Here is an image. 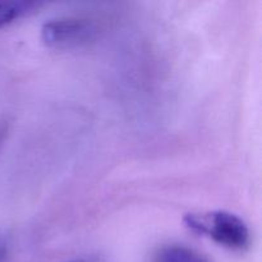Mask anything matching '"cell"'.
Returning a JSON list of instances; mask_svg holds the SVG:
<instances>
[{"mask_svg": "<svg viewBox=\"0 0 262 262\" xmlns=\"http://www.w3.org/2000/svg\"><path fill=\"white\" fill-rule=\"evenodd\" d=\"M184 227L230 250H245L250 246L251 233L247 224L232 212H189L183 217Z\"/></svg>", "mask_w": 262, "mask_h": 262, "instance_id": "6da1fadb", "label": "cell"}, {"mask_svg": "<svg viewBox=\"0 0 262 262\" xmlns=\"http://www.w3.org/2000/svg\"><path fill=\"white\" fill-rule=\"evenodd\" d=\"M97 26L82 18H60L46 22L41 28V40L53 49H73L96 38Z\"/></svg>", "mask_w": 262, "mask_h": 262, "instance_id": "7a4b0ae2", "label": "cell"}, {"mask_svg": "<svg viewBox=\"0 0 262 262\" xmlns=\"http://www.w3.org/2000/svg\"><path fill=\"white\" fill-rule=\"evenodd\" d=\"M154 262H207L200 253L186 246L169 245L159 248Z\"/></svg>", "mask_w": 262, "mask_h": 262, "instance_id": "3957f363", "label": "cell"}, {"mask_svg": "<svg viewBox=\"0 0 262 262\" xmlns=\"http://www.w3.org/2000/svg\"><path fill=\"white\" fill-rule=\"evenodd\" d=\"M41 7L35 2H0V28L35 12Z\"/></svg>", "mask_w": 262, "mask_h": 262, "instance_id": "277c9868", "label": "cell"}, {"mask_svg": "<svg viewBox=\"0 0 262 262\" xmlns=\"http://www.w3.org/2000/svg\"><path fill=\"white\" fill-rule=\"evenodd\" d=\"M5 256H7V243H5L4 238L0 235V262L4 260Z\"/></svg>", "mask_w": 262, "mask_h": 262, "instance_id": "5b68a950", "label": "cell"}, {"mask_svg": "<svg viewBox=\"0 0 262 262\" xmlns=\"http://www.w3.org/2000/svg\"><path fill=\"white\" fill-rule=\"evenodd\" d=\"M72 262H83V261H72Z\"/></svg>", "mask_w": 262, "mask_h": 262, "instance_id": "8992f818", "label": "cell"}]
</instances>
